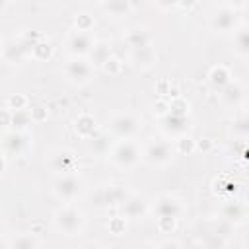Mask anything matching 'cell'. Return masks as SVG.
<instances>
[{"label": "cell", "mask_w": 249, "mask_h": 249, "mask_svg": "<svg viewBox=\"0 0 249 249\" xmlns=\"http://www.w3.org/2000/svg\"><path fill=\"white\" fill-rule=\"evenodd\" d=\"M10 119H12V113L0 111V124H10Z\"/></svg>", "instance_id": "cell-38"}, {"label": "cell", "mask_w": 249, "mask_h": 249, "mask_svg": "<svg viewBox=\"0 0 249 249\" xmlns=\"http://www.w3.org/2000/svg\"><path fill=\"white\" fill-rule=\"evenodd\" d=\"M2 144L10 154H21L25 150V146H27V138H25V134L21 130H12V132H8L4 136Z\"/></svg>", "instance_id": "cell-13"}, {"label": "cell", "mask_w": 249, "mask_h": 249, "mask_svg": "<svg viewBox=\"0 0 249 249\" xmlns=\"http://www.w3.org/2000/svg\"><path fill=\"white\" fill-rule=\"evenodd\" d=\"M82 224H84L82 214L76 208H72V206H64V208H60V210L54 212V228L58 231H62L64 235H76V233H80Z\"/></svg>", "instance_id": "cell-1"}, {"label": "cell", "mask_w": 249, "mask_h": 249, "mask_svg": "<svg viewBox=\"0 0 249 249\" xmlns=\"http://www.w3.org/2000/svg\"><path fill=\"white\" fill-rule=\"evenodd\" d=\"M138 130V121L132 115H119L111 121V134L117 138H130Z\"/></svg>", "instance_id": "cell-7"}, {"label": "cell", "mask_w": 249, "mask_h": 249, "mask_svg": "<svg viewBox=\"0 0 249 249\" xmlns=\"http://www.w3.org/2000/svg\"><path fill=\"white\" fill-rule=\"evenodd\" d=\"M154 212L160 216V218H179L181 212H183V204L179 198L175 196H169V195H163L156 200L154 204Z\"/></svg>", "instance_id": "cell-8"}, {"label": "cell", "mask_w": 249, "mask_h": 249, "mask_svg": "<svg viewBox=\"0 0 249 249\" xmlns=\"http://www.w3.org/2000/svg\"><path fill=\"white\" fill-rule=\"evenodd\" d=\"M237 27V16L233 12V8H220L214 16H212V29L218 33H230Z\"/></svg>", "instance_id": "cell-6"}, {"label": "cell", "mask_w": 249, "mask_h": 249, "mask_svg": "<svg viewBox=\"0 0 249 249\" xmlns=\"http://www.w3.org/2000/svg\"><path fill=\"white\" fill-rule=\"evenodd\" d=\"M103 2V10L115 18L126 16L130 12V2L128 0H101Z\"/></svg>", "instance_id": "cell-19"}, {"label": "cell", "mask_w": 249, "mask_h": 249, "mask_svg": "<svg viewBox=\"0 0 249 249\" xmlns=\"http://www.w3.org/2000/svg\"><path fill=\"white\" fill-rule=\"evenodd\" d=\"M220 91H222V99H224L226 103H230V105L237 103V101L243 97V88H241L239 84H235V82H228Z\"/></svg>", "instance_id": "cell-20"}, {"label": "cell", "mask_w": 249, "mask_h": 249, "mask_svg": "<svg viewBox=\"0 0 249 249\" xmlns=\"http://www.w3.org/2000/svg\"><path fill=\"white\" fill-rule=\"evenodd\" d=\"M210 84L216 88V89H222L228 82H230V72L224 68V66H216V68H212V72H210Z\"/></svg>", "instance_id": "cell-24"}, {"label": "cell", "mask_w": 249, "mask_h": 249, "mask_svg": "<svg viewBox=\"0 0 249 249\" xmlns=\"http://www.w3.org/2000/svg\"><path fill=\"white\" fill-rule=\"evenodd\" d=\"M167 113L185 117V115H187V103H185L183 99H175V101H171V103H169V111H167Z\"/></svg>", "instance_id": "cell-27"}, {"label": "cell", "mask_w": 249, "mask_h": 249, "mask_svg": "<svg viewBox=\"0 0 249 249\" xmlns=\"http://www.w3.org/2000/svg\"><path fill=\"white\" fill-rule=\"evenodd\" d=\"M76 25H78L80 31H89V27H91V19H89L88 16H78Z\"/></svg>", "instance_id": "cell-33"}, {"label": "cell", "mask_w": 249, "mask_h": 249, "mask_svg": "<svg viewBox=\"0 0 249 249\" xmlns=\"http://www.w3.org/2000/svg\"><path fill=\"white\" fill-rule=\"evenodd\" d=\"M160 124H161V128H163L167 134H173V136L183 134V132L187 130V126H189V124H187V115L181 117V115H171V113H165V115L161 117Z\"/></svg>", "instance_id": "cell-11"}, {"label": "cell", "mask_w": 249, "mask_h": 249, "mask_svg": "<svg viewBox=\"0 0 249 249\" xmlns=\"http://www.w3.org/2000/svg\"><path fill=\"white\" fill-rule=\"evenodd\" d=\"M6 4H8V0H0V10H2V8L6 6Z\"/></svg>", "instance_id": "cell-42"}, {"label": "cell", "mask_w": 249, "mask_h": 249, "mask_svg": "<svg viewBox=\"0 0 249 249\" xmlns=\"http://www.w3.org/2000/svg\"><path fill=\"white\" fill-rule=\"evenodd\" d=\"M103 68H105L107 72H111V74H117V72H119V68H121V62H119L117 58L109 56V58H107V62L103 64Z\"/></svg>", "instance_id": "cell-31"}, {"label": "cell", "mask_w": 249, "mask_h": 249, "mask_svg": "<svg viewBox=\"0 0 249 249\" xmlns=\"http://www.w3.org/2000/svg\"><path fill=\"white\" fill-rule=\"evenodd\" d=\"M156 51L152 49V45L140 47V49H132V62L138 68H150L156 62Z\"/></svg>", "instance_id": "cell-14"}, {"label": "cell", "mask_w": 249, "mask_h": 249, "mask_svg": "<svg viewBox=\"0 0 249 249\" xmlns=\"http://www.w3.org/2000/svg\"><path fill=\"white\" fill-rule=\"evenodd\" d=\"M111 228H113V231H115V233H121V230H123V220H119V218H117V220L111 224Z\"/></svg>", "instance_id": "cell-39"}, {"label": "cell", "mask_w": 249, "mask_h": 249, "mask_svg": "<svg viewBox=\"0 0 249 249\" xmlns=\"http://www.w3.org/2000/svg\"><path fill=\"white\" fill-rule=\"evenodd\" d=\"M31 113L27 111V109H14V113H12V119H10V124L16 128V130H21V128H25L27 124H31Z\"/></svg>", "instance_id": "cell-22"}, {"label": "cell", "mask_w": 249, "mask_h": 249, "mask_svg": "<svg viewBox=\"0 0 249 249\" xmlns=\"http://www.w3.org/2000/svg\"><path fill=\"white\" fill-rule=\"evenodd\" d=\"M156 4L160 8H163V10H169V8H173L177 4V0H156Z\"/></svg>", "instance_id": "cell-35"}, {"label": "cell", "mask_w": 249, "mask_h": 249, "mask_svg": "<svg viewBox=\"0 0 249 249\" xmlns=\"http://www.w3.org/2000/svg\"><path fill=\"white\" fill-rule=\"evenodd\" d=\"M173 158V150L169 142H150L144 150V160L152 165H165Z\"/></svg>", "instance_id": "cell-5"}, {"label": "cell", "mask_w": 249, "mask_h": 249, "mask_svg": "<svg viewBox=\"0 0 249 249\" xmlns=\"http://www.w3.org/2000/svg\"><path fill=\"white\" fill-rule=\"evenodd\" d=\"M51 165H53V169H54V171H58V173H68V171H72V169H74L76 160H74V156H70L68 152H60V154L53 156Z\"/></svg>", "instance_id": "cell-17"}, {"label": "cell", "mask_w": 249, "mask_h": 249, "mask_svg": "<svg viewBox=\"0 0 249 249\" xmlns=\"http://www.w3.org/2000/svg\"><path fill=\"white\" fill-rule=\"evenodd\" d=\"M88 56H89V64L91 66H103L107 62V58L111 56V45L105 43V41L93 43L89 53H88Z\"/></svg>", "instance_id": "cell-12"}, {"label": "cell", "mask_w": 249, "mask_h": 249, "mask_svg": "<svg viewBox=\"0 0 249 249\" xmlns=\"http://www.w3.org/2000/svg\"><path fill=\"white\" fill-rule=\"evenodd\" d=\"M195 2H196V0H177V4H179L181 8H185V10H189V8H191Z\"/></svg>", "instance_id": "cell-40"}, {"label": "cell", "mask_w": 249, "mask_h": 249, "mask_svg": "<svg viewBox=\"0 0 249 249\" xmlns=\"http://www.w3.org/2000/svg\"><path fill=\"white\" fill-rule=\"evenodd\" d=\"M82 179L72 175V173H62L56 181H54V195L62 200H72L82 193Z\"/></svg>", "instance_id": "cell-4"}, {"label": "cell", "mask_w": 249, "mask_h": 249, "mask_svg": "<svg viewBox=\"0 0 249 249\" xmlns=\"http://www.w3.org/2000/svg\"><path fill=\"white\" fill-rule=\"evenodd\" d=\"M233 130H235L239 136H245V134L249 132V123H247V119H245V117L237 119V121L233 123Z\"/></svg>", "instance_id": "cell-29"}, {"label": "cell", "mask_w": 249, "mask_h": 249, "mask_svg": "<svg viewBox=\"0 0 249 249\" xmlns=\"http://www.w3.org/2000/svg\"><path fill=\"white\" fill-rule=\"evenodd\" d=\"M111 160L117 167H123V169H128V167H134L138 161H140V150L134 142H130L128 138L119 142L113 152H111Z\"/></svg>", "instance_id": "cell-2"}, {"label": "cell", "mask_w": 249, "mask_h": 249, "mask_svg": "<svg viewBox=\"0 0 249 249\" xmlns=\"http://www.w3.org/2000/svg\"><path fill=\"white\" fill-rule=\"evenodd\" d=\"M8 103L12 109H25V97H21V95H12Z\"/></svg>", "instance_id": "cell-34"}, {"label": "cell", "mask_w": 249, "mask_h": 249, "mask_svg": "<svg viewBox=\"0 0 249 249\" xmlns=\"http://www.w3.org/2000/svg\"><path fill=\"white\" fill-rule=\"evenodd\" d=\"M177 148H179V152H193L195 150V142L191 138H179Z\"/></svg>", "instance_id": "cell-32"}, {"label": "cell", "mask_w": 249, "mask_h": 249, "mask_svg": "<svg viewBox=\"0 0 249 249\" xmlns=\"http://www.w3.org/2000/svg\"><path fill=\"white\" fill-rule=\"evenodd\" d=\"M126 43H128L132 49H140V47L150 45V35H148L144 29H132V31L126 35Z\"/></svg>", "instance_id": "cell-23"}, {"label": "cell", "mask_w": 249, "mask_h": 249, "mask_svg": "<svg viewBox=\"0 0 249 249\" xmlns=\"http://www.w3.org/2000/svg\"><path fill=\"white\" fill-rule=\"evenodd\" d=\"M233 51L239 56L249 54V31H247V27H239L233 33Z\"/></svg>", "instance_id": "cell-18"}, {"label": "cell", "mask_w": 249, "mask_h": 249, "mask_svg": "<svg viewBox=\"0 0 249 249\" xmlns=\"http://www.w3.org/2000/svg\"><path fill=\"white\" fill-rule=\"evenodd\" d=\"M93 45V39L88 31H74L70 37H68V51L74 54V56H86L89 53Z\"/></svg>", "instance_id": "cell-10"}, {"label": "cell", "mask_w": 249, "mask_h": 249, "mask_svg": "<svg viewBox=\"0 0 249 249\" xmlns=\"http://www.w3.org/2000/svg\"><path fill=\"white\" fill-rule=\"evenodd\" d=\"M0 235H2V226H0Z\"/></svg>", "instance_id": "cell-43"}, {"label": "cell", "mask_w": 249, "mask_h": 249, "mask_svg": "<svg viewBox=\"0 0 249 249\" xmlns=\"http://www.w3.org/2000/svg\"><path fill=\"white\" fill-rule=\"evenodd\" d=\"M45 119L47 117V113L43 111V107H35V109H31V119Z\"/></svg>", "instance_id": "cell-37"}, {"label": "cell", "mask_w": 249, "mask_h": 249, "mask_svg": "<svg viewBox=\"0 0 249 249\" xmlns=\"http://www.w3.org/2000/svg\"><path fill=\"white\" fill-rule=\"evenodd\" d=\"M91 64H89V60H86L84 56H74V58H70L68 62H66V66H64V74H66V78L72 82V84H78V86H82V84H86L89 78H91Z\"/></svg>", "instance_id": "cell-3"}, {"label": "cell", "mask_w": 249, "mask_h": 249, "mask_svg": "<svg viewBox=\"0 0 249 249\" xmlns=\"http://www.w3.org/2000/svg\"><path fill=\"white\" fill-rule=\"evenodd\" d=\"M89 146H91V150L93 152H97V154H105L107 152V136H89Z\"/></svg>", "instance_id": "cell-26"}, {"label": "cell", "mask_w": 249, "mask_h": 249, "mask_svg": "<svg viewBox=\"0 0 249 249\" xmlns=\"http://www.w3.org/2000/svg\"><path fill=\"white\" fill-rule=\"evenodd\" d=\"M2 171H4V160L0 158V173H2Z\"/></svg>", "instance_id": "cell-41"}, {"label": "cell", "mask_w": 249, "mask_h": 249, "mask_svg": "<svg viewBox=\"0 0 249 249\" xmlns=\"http://www.w3.org/2000/svg\"><path fill=\"white\" fill-rule=\"evenodd\" d=\"M158 226L163 233H169L175 226V218H158Z\"/></svg>", "instance_id": "cell-30"}, {"label": "cell", "mask_w": 249, "mask_h": 249, "mask_svg": "<svg viewBox=\"0 0 249 249\" xmlns=\"http://www.w3.org/2000/svg\"><path fill=\"white\" fill-rule=\"evenodd\" d=\"M222 220L230 222V224H239L245 220V206L239 202H226L222 206Z\"/></svg>", "instance_id": "cell-16"}, {"label": "cell", "mask_w": 249, "mask_h": 249, "mask_svg": "<svg viewBox=\"0 0 249 249\" xmlns=\"http://www.w3.org/2000/svg\"><path fill=\"white\" fill-rule=\"evenodd\" d=\"M31 53H35L37 56L45 58V56H49V54H51V47H49V43H41V41H37Z\"/></svg>", "instance_id": "cell-28"}, {"label": "cell", "mask_w": 249, "mask_h": 249, "mask_svg": "<svg viewBox=\"0 0 249 249\" xmlns=\"http://www.w3.org/2000/svg\"><path fill=\"white\" fill-rule=\"evenodd\" d=\"M39 245H41V241L35 239L31 233H25V235L10 241V247H18V249H31V247H39Z\"/></svg>", "instance_id": "cell-25"}, {"label": "cell", "mask_w": 249, "mask_h": 249, "mask_svg": "<svg viewBox=\"0 0 249 249\" xmlns=\"http://www.w3.org/2000/svg\"><path fill=\"white\" fill-rule=\"evenodd\" d=\"M124 198H126V191L123 187L111 185V187L99 189L93 196V202L97 206H115V204H121Z\"/></svg>", "instance_id": "cell-9"}, {"label": "cell", "mask_w": 249, "mask_h": 249, "mask_svg": "<svg viewBox=\"0 0 249 249\" xmlns=\"http://www.w3.org/2000/svg\"><path fill=\"white\" fill-rule=\"evenodd\" d=\"M228 8H243L247 4V0H224Z\"/></svg>", "instance_id": "cell-36"}, {"label": "cell", "mask_w": 249, "mask_h": 249, "mask_svg": "<svg viewBox=\"0 0 249 249\" xmlns=\"http://www.w3.org/2000/svg\"><path fill=\"white\" fill-rule=\"evenodd\" d=\"M76 130H78V134L84 136V138H89L91 134H95V121H93V117H89V115L78 117V121H76Z\"/></svg>", "instance_id": "cell-21"}, {"label": "cell", "mask_w": 249, "mask_h": 249, "mask_svg": "<svg viewBox=\"0 0 249 249\" xmlns=\"http://www.w3.org/2000/svg\"><path fill=\"white\" fill-rule=\"evenodd\" d=\"M123 212L126 218H132V220L142 218L146 214V202L138 196H126L123 200Z\"/></svg>", "instance_id": "cell-15"}]
</instances>
